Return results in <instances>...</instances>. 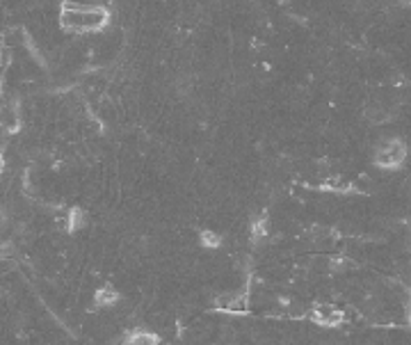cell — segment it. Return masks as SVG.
Masks as SVG:
<instances>
[{
  "label": "cell",
  "mask_w": 411,
  "mask_h": 345,
  "mask_svg": "<svg viewBox=\"0 0 411 345\" xmlns=\"http://www.w3.org/2000/svg\"><path fill=\"white\" fill-rule=\"evenodd\" d=\"M105 18L103 11H96V9H82V7H76V5H64V11H62V25L69 30H94L98 28Z\"/></svg>",
  "instance_id": "1"
},
{
  "label": "cell",
  "mask_w": 411,
  "mask_h": 345,
  "mask_svg": "<svg viewBox=\"0 0 411 345\" xmlns=\"http://www.w3.org/2000/svg\"><path fill=\"white\" fill-rule=\"evenodd\" d=\"M313 318H316L318 323H322V325H333V323L340 320V313H338L331 304H318Z\"/></svg>",
  "instance_id": "2"
},
{
  "label": "cell",
  "mask_w": 411,
  "mask_h": 345,
  "mask_svg": "<svg viewBox=\"0 0 411 345\" xmlns=\"http://www.w3.org/2000/svg\"><path fill=\"white\" fill-rule=\"evenodd\" d=\"M117 300V293H114L112 288H103L101 293L96 295V302H98V304H110V302H114Z\"/></svg>",
  "instance_id": "3"
},
{
  "label": "cell",
  "mask_w": 411,
  "mask_h": 345,
  "mask_svg": "<svg viewBox=\"0 0 411 345\" xmlns=\"http://www.w3.org/2000/svg\"><path fill=\"white\" fill-rule=\"evenodd\" d=\"M9 62H11V53L7 51V48H0V69L7 67Z\"/></svg>",
  "instance_id": "4"
},
{
  "label": "cell",
  "mask_w": 411,
  "mask_h": 345,
  "mask_svg": "<svg viewBox=\"0 0 411 345\" xmlns=\"http://www.w3.org/2000/svg\"><path fill=\"white\" fill-rule=\"evenodd\" d=\"M82 224V213L80 210H74L71 213V227H80Z\"/></svg>",
  "instance_id": "5"
}]
</instances>
